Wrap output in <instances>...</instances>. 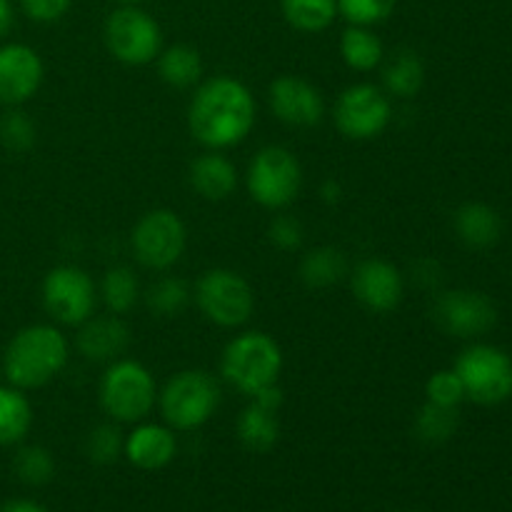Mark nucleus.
<instances>
[{"mask_svg":"<svg viewBox=\"0 0 512 512\" xmlns=\"http://www.w3.org/2000/svg\"><path fill=\"white\" fill-rule=\"evenodd\" d=\"M258 105L243 80L215 75L195 88L188 105V128L208 150H228L243 143L255 128Z\"/></svg>","mask_w":512,"mask_h":512,"instance_id":"nucleus-1","label":"nucleus"},{"mask_svg":"<svg viewBox=\"0 0 512 512\" xmlns=\"http://www.w3.org/2000/svg\"><path fill=\"white\" fill-rule=\"evenodd\" d=\"M70 345L55 325H25L10 338L3 353V375L18 390H35L63 373Z\"/></svg>","mask_w":512,"mask_h":512,"instance_id":"nucleus-2","label":"nucleus"},{"mask_svg":"<svg viewBox=\"0 0 512 512\" xmlns=\"http://www.w3.org/2000/svg\"><path fill=\"white\" fill-rule=\"evenodd\" d=\"M283 373V348L263 330L240 333L225 345L220 358V375L238 393L253 398L268 385L278 383Z\"/></svg>","mask_w":512,"mask_h":512,"instance_id":"nucleus-3","label":"nucleus"},{"mask_svg":"<svg viewBox=\"0 0 512 512\" xmlns=\"http://www.w3.org/2000/svg\"><path fill=\"white\" fill-rule=\"evenodd\" d=\"M223 390L208 370H180L158 393L160 413L173 430H198L220 408Z\"/></svg>","mask_w":512,"mask_h":512,"instance_id":"nucleus-4","label":"nucleus"},{"mask_svg":"<svg viewBox=\"0 0 512 512\" xmlns=\"http://www.w3.org/2000/svg\"><path fill=\"white\" fill-rule=\"evenodd\" d=\"M158 403V385L143 363L118 358L100 378V405L115 423H140Z\"/></svg>","mask_w":512,"mask_h":512,"instance_id":"nucleus-5","label":"nucleus"},{"mask_svg":"<svg viewBox=\"0 0 512 512\" xmlns=\"http://www.w3.org/2000/svg\"><path fill=\"white\" fill-rule=\"evenodd\" d=\"M250 198L268 210H285L303 190V165L293 150L265 145L258 150L245 173Z\"/></svg>","mask_w":512,"mask_h":512,"instance_id":"nucleus-6","label":"nucleus"},{"mask_svg":"<svg viewBox=\"0 0 512 512\" xmlns=\"http://www.w3.org/2000/svg\"><path fill=\"white\" fill-rule=\"evenodd\" d=\"M108 53L123 65H148L163 50V30L158 20L138 5H120L103 25Z\"/></svg>","mask_w":512,"mask_h":512,"instance_id":"nucleus-7","label":"nucleus"},{"mask_svg":"<svg viewBox=\"0 0 512 512\" xmlns=\"http://www.w3.org/2000/svg\"><path fill=\"white\" fill-rule=\"evenodd\" d=\"M205 320L220 328H240L255 310V293L248 280L230 268H210L198 278L193 290Z\"/></svg>","mask_w":512,"mask_h":512,"instance_id":"nucleus-8","label":"nucleus"},{"mask_svg":"<svg viewBox=\"0 0 512 512\" xmlns=\"http://www.w3.org/2000/svg\"><path fill=\"white\" fill-rule=\"evenodd\" d=\"M455 373L465 388V398L478 405H500L512 395V360L495 345H470L455 360Z\"/></svg>","mask_w":512,"mask_h":512,"instance_id":"nucleus-9","label":"nucleus"},{"mask_svg":"<svg viewBox=\"0 0 512 512\" xmlns=\"http://www.w3.org/2000/svg\"><path fill=\"white\" fill-rule=\"evenodd\" d=\"M135 260L148 270H168L183 258L188 245V228L170 208H155L140 215L130 235Z\"/></svg>","mask_w":512,"mask_h":512,"instance_id":"nucleus-10","label":"nucleus"},{"mask_svg":"<svg viewBox=\"0 0 512 512\" xmlns=\"http://www.w3.org/2000/svg\"><path fill=\"white\" fill-rule=\"evenodd\" d=\"M333 118L348 140H373L390 125L393 105L378 85L355 83L338 95Z\"/></svg>","mask_w":512,"mask_h":512,"instance_id":"nucleus-11","label":"nucleus"},{"mask_svg":"<svg viewBox=\"0 0 512 512\" xmlns=\"http://www.w3.org/2000/svg\"><path fill=\"white\" fill-rule=\"evenodd\" d=\"M98 290L93 278L75 265H58L43 280V305L60 325H83L95 315Z\"/></svg>","mask_w":512,"mask_h":512,"instance_id":"nucleus-12","label":"nucleus"},{"mask_svg":"<svg viewBox=\"0 0 512 512\" xmlns=\"http://www.w3.org/2000/svg\"><path fill=\"white\" fill-rule=\"evenodd\" d=\"M433 318L440 330L455 338H478L498 323V308L478 290H445L433 305Z\"/></svg>","mask_w":512,"mask_h":512,"instance_id":"nucleus-13","label":"nucleus"},{"mask_svg":"<svg viewBox=\"0 0 512 512\" xmlns=\"http://www.w3.org/2000/svg\"><path fill=\"white\" fill-rule=\"evenodd\" d=\"M350 288H353L355 300L365 310L385 315L398 310L403 303L405 280L403 273L390 260L365 258L350 273Z\"/></svg>","mask_w":512,"mask_h":512,"instance_id":"nucleus-14","label":"nucleus"},{"mask_svg":"<svg viewBox=\"0 0 512 512\" xmlns=\"http://www.w3.org/2000/svg\"><path fill=\"white\" fill-rule=\"evenodd\" d=\"M268 105L290 128H315L325 118L323 93L300 75H278L268 88Z\"/></svg>","mask_w":512,"mask_h":512,"instance_id":"nucleus-15","label":"nucleus"},{"mask_svg":"<svg viewBox=\"0 0 512 512\" xmlns=\"http://www.w3.org/2000/svg\"><path fill=\"white\" fill-rule=\"evenodd\" d=\"M285 403L283 388L268 385L250 398L235 423L240 445L250 453H270L280 440V408Z\"/></svg>","mask_w":512,"mask_h":512,"instance_id":"nucleus-16","label":"nucleus"},{"mask_svg":"<svg viewBox=\"0 0 512 512\" xmlns=\"http://www.w3.org/2000/svg\"><path fill=\"white\" fill-rule=\"evenodd\" d=\"M45 78L38 50L25 43L0 45V105L20 108L35 98Z\"/></svg>","mask_w":512,"mask_h":512,"instance_id":"nucleus-17","label":"nucleus"},{"mask_svg":"<svg viewBox=\"0 0 512 512\" xmlns=\"http://www.w3.org/2000/svg\"><path fill=\"white\" fill-rule=\"evenodd\" d=\"M178 453V440L170 425L160 423H135V428L125 435L123 455L138 470H163L173 463Z\"/></svg>","mask_w":512,"mask_h":512,"instance_id":"nucleus-18","label":"nucleus"},{"mask_svg":"<svg viewBox=\"0 0 512 512\" xmlns=\"http://www.w3.org/2000/svg\"><path fill=\"white\" fill-rule=\"evenodd\" d=\"M78 328V350L90 363H113L130 345V330L120 315H93Z\"/></svg>","mask_w":512,"mask_h":512,"instance_id":"nucleus-19","label":"nucleus"},{"mask_svg":"<svg viewBox=\"0 0 512 512\" xmlns=\"http://www.w3.org/2000/svg\"><path fill=\"white\" fill-rule=\"evenodd\" d=\"M188 180L190 188L200 198L220 203V200H228L238 188V168L220 150H208L190 163Z\"/></svg>","mask_w":512,"mask_h":512,"instance_id":"nucleus-20","label":"nucleus"},{"mask_svg":"<svg viewBox=\"0 0 512 512\" xmlns=\"http://www.w3.org/2000/svg\"><path fill=\"white\" fill-rule=\"evenodd\" d=\"M455 233L468 248L488 250L503 235V218L495 208L485 203H465L455 210Z\"/></svg>","mask_w":512,"mask_h":512,"instance_id":"nucleus-21","label":"nucleus"},{"mask_svg":"<svg viewBox=\"0 0 512 512\" xmlns=\"http://www.w3.org/2000/svg\"><path fill=\"white\" fill-rule=\"evenodd\" d=\"M158 75L165 85L175 90H188L200 85L203 80V58L198 48L188 43H175L170 48L160 50L158 58Z\"/></svg>","mask_w":512,"mask_h":512,"instance_id":"nucleus-22","label":"nucleus"},{"mask_svg":"<svg viewBox=\"0 0 512 512\" xmlns=\"http://www.w3.org/2000/svg\"><path fill=\"white\" fill-rule=\"evenodd\" d=\"M340 55H343L345 65L358 73H370L378 68L385 58L383 40L375 35L373 28L365 25H348L340 35Z\"/></svg>","mask_w":512,"mask_h":512,"instance_id":"nucleus-23","label":"nucleus"},{"mask_svg":"<svg viewBox=\"0 0 512 512\" xmlns=\"http://www.w3.org/2000/svg\"><path fill=\"white\" fill-rule=\"evenodd\" d=\"M345 275H348V258L335 245H320V248L310 250L300 263V280L310 290L333 288Z\"/></svg>","mask_w":512,"mask_h":512,"instance_id":"nucleus-24","label":"nucleus"},{"mask_svg":"<svg viewBox=\"0 0 512 512\" xmlns=\"http://www.w3.org/2000/svg\"><path fill=\"white\" fill-rule=\"evenodd\" d=\"M33 425V408L25 390L0 385V445L23 443Z\"/></svg>","mask_w":512,"mask_h":512,"instance_id":"nucleus-25","label":"nucleus"},{"mask_svg":"<svg viewBox=\"0 0 512 512\" xmlns=\"http://www.w3.org/2000/svg\"><path fill=\"white\" fill-rule=\"evenodd\" d=\"M425 83V65L415 50H398L383 70L385 93L395 98H413Z\"/></svg>","mask_w":512,"mask_h":512,"instance_id":"nucleus-26","label":"nucleus"},{"mask_svg":"<svg viewBox=\"0 0 512 512\" xmlns=\"http://www.w3.org/2000/svg\"><path fill=\"white\" fill-rule=\"evenodd\" d=\"M280 10L298 33H323L338 18V0H280Z\"/></svg>","mask_w":512,"mask_h":512,"instance_id":"nucleus-27","label":"nucleus"},{"mask_svg":"<svg viewBox=\"0 0 512 512\" xmlns=\"http://www.w3.org/2000/svg\"><path fill=\"white\" fill-rule=\"evenodd\" d=\"M100 298L105 308L113 315H125L138 305L140 300V283L128 265H115L103 275L100 283Z\"/></svg>","mask_w":512,"mask_h":512,"instance_id":"nucleus-28","label":"nucleus"},{"mask_svg":"<svg viewBox=\"0 0 512 512\" xmlns=\"http://www.w3.org/2000/svg\"><path fill=\"white\" fill-rule=\"evenodd\" d=\"M413 425L418 440L428 445H443L458 433L460 413L458 408H445V405H435L425 400V405L415 415Z\"/></svg>","mask_w":512,"mask_h":512,"instance_id":"nucleus-29","label":"nucleus"},{"mask_svg":"<svg viewBox=\"0 0 512 512\" xmlns=\"http://www.w3.org/2000/svg\"><path fill=\"white\" fill-rule=\"evenodd\" d=\"M193 300V290L180 278H160L145 293V305L155 318H178Z\"/></svg>","mask_w":512,"mask_h":512,"instance_id":"nucleus-30","label":"nucleus"},{"mask_svg":"<svg viewBox=\"0 0 512 512\" xmlns=\"http://www.w3.org/2000/svg\"><path fill=\"white\" fill-rule=\"evenodd\" d=\"M13 470L18 480H23L25 485L40 488V485L50 483L55 478V458L43 445H25V448L15 453Z\"/></svg>","mask_w":512,"mask_h":512,"instance_id":"nucleus-31","label":"nucleus"},{"mask_svg":"<svg viewBox=\"0 0 512 512\" xmlns=\"http://www.w3.org/2000/svg\"><path fill=\"white\" fill-rule=\"evenodd\" d=\"M38 140V128H35L33 118L23 113L20 108H10L8 113L0 118V143L5 150L20 155L28 153Z\"/></svg>","mask_w":512,"mask_h":512,"instance_id":"nucleus-32","label":"nucleus"},{"mask_svg":"<svg viewBox=\"0 0 512 512\" xmlns=\"http://www.w3.org/2000/svg\"><path fill=\"white\" fill-rule=\"evenodd\" d=\"M123 445H125L123 433H120L115 425L105 423L88 433V438H85V455L90 458V463L110 465L123 455Z\"/></svg>","mask_w":512,"mask_h":512,"instance_id":"nucleus-33","label":"nucleus"},{"mask_svg":"<svg viewBox=\"0 0 512 512\" xmlns=\"http://www.w3.org/2000/svg\"><path fill=\"white\" fill-rule=\"evenodd\" d=\"M398 0H338V15H343L350 25H373L385 23L393 15Z\"/></svg>","mask_w":512,"mask_h":512,"instance_id":"nucleus-34","label":"nucleus"},{"mask_svg":"<svg viewBox=\"0 0 512 512\" xmlns=\"http://www.w3.org/2000/svg\"><path fill=\"white\" fill-rule=\"evenodd\" d=\"M425 395H428V403L460 408V403L465 400V388L455 370H438L425 383Z\"/></svg>","mask_w":512,"mask_h":512,"instance_id":"nucleus-35","label":"nucleus"},{"mask_svg":"<svg viewBox=\"0 0 512 512\" xmlns=\"http://www.w3.org/2000/svg\"><path fill=\"white\" fill-rule=\"evenodd\" d=\"M268 238L275 248L290 253V250H298L303 245L305 228L295 215H275L268 225Z\"/></svg>","mask_w":512,"mask_h":512,"instance_id":"nucleus-36","label":"nucleus"},{"mask_svg":"<svg viewBox=\"0 0 512 512\" xmlns=\"http://www.w3.org/2000/svg\"><path fill=\"white\" fill-rule=\"evenodd\" d=\"M23 13L35 23H55L70 10L73 0H18Z\"/></svg>","mask_w":512,"mask_h":512,"instance_id":"nucleus-37","label":"nucleus"},{"mask_svg":"<svg viewBox=\"0 0 512 512\" xmlns=\"http://www.w3.org/2000/svg\"><path fill=\"white\" fill-rule=\"evenodd\" d=\"M0 512H48L43 508L40 503H35V500H8L5 505H0Z\"/></svg>","mask_w":512,"mask_h":512,"instance_id":"nucleus-38","label":"nucleus"},{"mask_svg":"<svg viewBox=\"0 0 512 512\" xmlns=\"http://www.w3.org/2000/svg\"><path fill=\"white\" fill-rule=\"evenodd\" d=\"M13 23H15L13 3H10V0H0V40L13 30Z\"/></svg>","mask_w":512,"mask_h":512,"instance_id":"nucleus-39","label":"nucleus"},{"mask_svg":"<svg viewBox=\"0 0 512 512\" xmlns=\"http://www.w3.org/2000/svg\"><path fill=\"white\" fill-rule=\"evenodd\" d=\"M320 195H323L325 203L335 205L340 200V195H343V188H340V183H335V180H325L323 188H320Z\"/></svg>","mask_w":512,"mask_h":512,"instance_id":"nucleus-40","label":"nucleus"},{"mask_svg":"<svg viewBox=\"0 0 512 512\" xmlns=\"http://www.w3.org/2000/svg\"><path fill=\"white\" fill-rule=\"evenodd\" d=\"M115 3H120V5H138V3H143V0H115Z\"/></svg>","mask_w":512,"mask_h":512,"instance_id":"nucleus-41","label":"nucleus"}]
</instances>
